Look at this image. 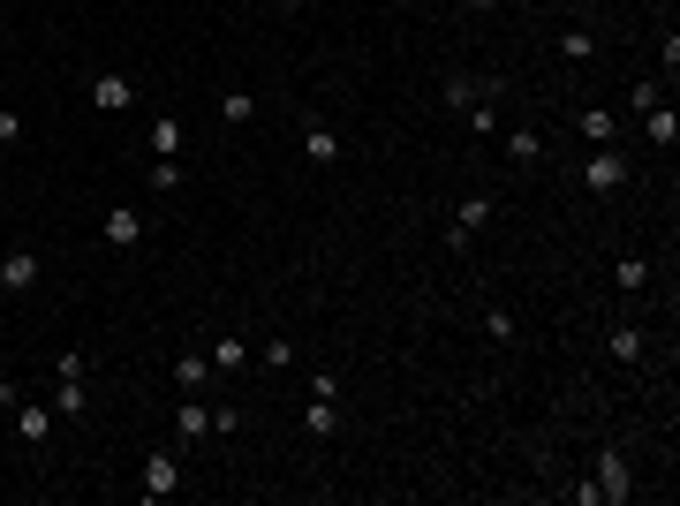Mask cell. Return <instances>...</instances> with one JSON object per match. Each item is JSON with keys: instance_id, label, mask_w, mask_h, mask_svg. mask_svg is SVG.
I'll return each instance as SVG.
<instances>
[{"instance_id": "6da1fadb", "label": "cell", "mask_w": 680, "mask_h": 506, "mask_svg": "<svg viewBox=\"0 0 680 506\" xmlns=\"http://www.w3.org/2000/svg\"><path fill=\"white\" fill-rule=\"evenodd\" d=\"M590 491H597V506H620V499L635 491V469H628V454H620V446H605V454H597Z\"/></svg>"}, {"instance_id": "7a4b0ae2", "label": "cell", "mask_w": 680, "mask_h": 506, "mask_svg": "<svg viewBox=\"0 0 680 506\" xmlns=\"http://www.w3.org/2000/svg\"><path fill=\"white\" fill-rule=\"evenodd\" d=\"M620 182H628V159H620V144H597V152L582 159V189H590V197H612Z\"/></svg>"}, {"instance_id": "3957f363", "label": "cell", "mask_w": 680, "mask_h": 506, "mask_svg": "<svg viewBox=\"0 0 680 506\" xmlns=\"http://www.w3.org/2000/svg\"><path fill=\"white\" fill-rule=\"evenodd\" d=\"M492 212H499V197H492V189H484V197H461L454 227H446V250H469V242H476V227L492 220Z\"/></svg>"}, {"instance_id": "277c9868", "label": "cell", "mask_w": 680, "mask_h": 506, "mask_svg": "<svg viewBox=\"0 0 680 506\" xmlns=\"http://www.w3.org/2000/svg\"><path fill=\"white\" fill-rule=\"evenodd\" d=\"M91 106H99V114H129V106H136V84L121 76V68H99V76H91Z\"/></svg>"}, {"instance_id": "5b68a950", "label": "cell", "mask_w": 680, "mask_h": 506, "mask_svg": "<svg viewBox=\"0 0 680 506\" xmlns=\"http://www.w3.org/2000/svg\"><path fill=\"white\" fill-rule=\"evenodd\" d=\"M38 287V250H0V295H31Z\"/></svg>"}, {"instance_id": "8992f818", "label": "cell", "mask_w": 680, "mask_h": 506, "mask_svg": "<svg viewBox=\"0 0 680 506\" xmlns=\"http://www.w3.org/2000/svg\"><path fill=\"white\" fill-rule=\"evenodd\" d=\"M182 491V461L159 446V454H144V499H174Z\"/></svg>"}, {"instance_id": "52a82bcc", "label": "cell", "mask_w": 680, "mask_h": 506, "mask_svg": "<svg viewBox=\"0 0 680 506\" xmlns=\"http://www.w3.org/2000/svg\"><path fill=\"white\" fill-rule=\"evenodd\" d=\"M197 439H212V408L182 393V408H174V446H197Z\"/></svg>"}, {"instance_id": "ba28073f", "label": "cell", "mask_w": 680, "mask_h": 506, "mask_svg": "<svg viewBox=\"0 0 680 506\" xmlns=\"http://www.w3.org/2000/svg\"><path fill=\"white\" fill-rule=\"evenodd\" d=\"M99 235L114 242V250H129V242H144V212H136V204H114V212L99 220Z\"/></svg>"}, {"instance_id": "9c48e42d", "label": "cell", "mask_w": 680, "mask_h": 506, "mask_svg": "<svg viewBox=\"0 0 680 506\" xmlns=\"http://www.w3.org/2000/svg\"><path fill=\"white\" fill-rule=\"evenodd\" d=\"M53 423H61L53 408H38V401H16V439H23V446H46V439H53Z\"/></svg>"}, {"instance_id": "30bf717a", "label": "cell", "mask_w": 680, "mask_h": 506, "mask_svg": "<svg viewBox=\"0 0 680 506\" xmlns=\"http://www.w3.org/2000/svg\"><path fill=\"white\" fill-rule=\"evenodd\" d=\"M84 408H91V386H84V378H53V416L76 423Z\"/></svg>"}, {"instance_id": "8fae6325", "label": "cell", "mask_w": 680, "mask_h": 506, "mask_svg": "<svg viewBox=\"0 0 680 506\" xmlns=\"http://www.w3.org/2000/svg\"><path fill=\"white\" fill-rule=\"evenodd\" d=\"M303 159H310V167H333V159H340V136L325 129V121H303Z\"/></svg>"}, {"instance_id": "7c38bea8", "label": "cell", "mask_w": 680, "mask_h": 506, "mask_svg": "<svg viewBox=\"0 0 680 506\" xmlns=\"http://www.w3.org/2000/svg\"><path fill=\"white\" fill-rule=\"evenodd\" d=\"M643 348H650V340L635 333V325H612V333H605V355H612V363H643Z\"/></svg>"}, {"instance_id": "4fadbf2b", "label": "cell", "mask_w": 680, "mask_h": 506, "mask_svg": "<svg viewBox=\"0 0 680 506\" xmlns=\"http://www.w3.org/2000/svg\"><path fill=\"white\" fill-rule=\"evenodd\" d=\"M643 136L658 144V152H673V144H680V121H673V106H650V114H643Z\"/></svg>"}, {"instance_id": "5bb4252c", "label": "cell", "mask_w": 680, "mask_h": 506, "mask_svg": "<svg viewBox=\"0 0 680 506\" xmlns=\"http://www.w3.org/2000/svg\"><path fill=\"white\" fill-rule=\"evenodd\" d=\"M575 129H582V144L597 152V144H612V136H620V121H612L605 106H590V114H575Z\"/></svg>"}, {"instance_id": "9a60e30c", "label": "cell", "mask_w": 680, "mask_h": 506, "mask_svg": "<svg viewBox=\"0 0 680 506\" xmlns=\"http://www.w3.org/2000/svg\"><path fill=\"white\" fill-rule=\"evenodd\" d=\"M612 287H620V295H643L650 287V257H620V265H612Z\"/></svg>"}, {"instance_id": "2e32d148", "label": "cell", "mask_w": 680, "mask_h": 506, "mask_svg": "<svg viewBox=\"0 0 680 506\" xmlns=\"http://www.w3.org/2000/svg\"><path fill=\"white\" fill-rule=\"evenodd\" d=\"M303 431H310V439H333V431H340V408L310 393V408H303Z\"/></svg>"}, {"instance_id": "e0dca14e", "label": "cell", "mask_w": 680, "mask_h": 506, "mask_svg": "<svg viewBox=\"0 0 680 506\" xmlns=\"http://www.w3.org/2000/svg\"><path fill=\"white\" fill-rule=\"evenodd\" d=\"M242 363H250V348H242L235 333H220V340H212V371H227V378H235Z\"/></svg>"}, {"instance_id": "ac0fdd59", "label": "cell", "mask_w": 680, "mask_h": 506, "mask_svg": "<svg viewBox=\"0 0 680 506\" xmlns=\"http://www.w3.org/2000/svg\"><path fill=\"white\" fill-rule=\"evenodd\" d=\"M461 129L469 136H499V99H476L469 114H461Z\"/></svg>"}, {"instance_id": "d6986e66", "label": "cell", "mask_w": 680, "mask_h": 506, "mask_svg": "<svg viewBox=\"0 0 680 506\" xmlns=\"http://www.w3.org/2000/svg\"><path fill=\"white\" fill-rule=\"evenodd\" d=\"M507 159H514V167L544 159V136H537V129H507Z\"/></svg>"}, {"instance_id": "ffe728a7", "label": "cell", "mask_w": 680, "mask_h": 506, "mask_svg": "<svg viewBox=\"0 0 680 506\" xmlns=\"http://www.w3.org/2000/svg\"><path fill=\"white\" fill-rule=\"evenodd\" d=\"M204 378H212V355H182V363H174V386L182 393H197Z\"/></svg>"}, {"instance_id": "44dd1931", "label": "cell", "mask_w": 680, "mask_h": 506, "mask_svg": "<svg viewBox=\"0 0 680 506\" xmlns=\"http://www.w3.org/2000/svg\"><path fill=\"white\" fill-rule=\"evenodd\" d=\"M152 159H182V121H152Z\"/></svg>"}, {"instance_id": "7402d4cb", "label": "cell", "mask_w": 680, "mask_h": 506, "mask_svg": "<svg viewBox=\"0 0 680 506\" xmlns=\"http://www.w3.org/2000/svg\"><path fill=\"white\" fill-rule=\"evenodd\" d=\"M560 61H597V38L582 31V23H575V31H560Z\"/></svg>"}, {"instance_id": "603a6c76", "label": "cell", "mask_w": 680, "mask_h": 506, "mask_svg": "<svg viewBox=\"0 0 680 506\" xmlns=\"http://www.w3.org/2000/svg\"><path fill=\"white\" fill-rule=\"evenodd\" d=\"M220 114H227V121H250L257 99H250V91H220Z\"/></svg>"}, {"instance_id": "cb8c5ba5", "label": "cell", "mask_w": 680, "mask_h": 506, "mask_svg": "<svg viewBox=\"0 0 680 506\" xmlns=\"http://www.w3.org/2000/svg\"><path fill=\"white\" fill-rule=\"evenodd\" d=\"M152 189H167V197H174V189H182V159H152Z\"/></svg>"}, {"instance_id": "d4e9b609", "label": "cell", "mask_w": 680, "mask_h": 506, "mask_svg": "<svg viewBox=\"0 0 680 506\" xmlns=\"http://www.w3.org/2000/svg\"><path fill=\"white\" fill-rule=\"evenodd\" d=\"M484 333H492V340H514V310L492 303V310H484Z\"/></svg>"}, {"instance_id": "484cf974", "label": "cell", "mask_w": 680, "mask_h": 506, "mask_svg": "<svg viewBox=\"0 0 680 506\" xmlns=\"http://www.w3.org/2000/svg\"><path fill=\"white\" fill-rule=\"evenodd\" d=\"M257 363H265V371H288L295 348H288V340H265V355H257Z\"/></svg>"}, {"instance_id": "4316f807", "label": "cell", "mask_w": 680, "mask_h": 506, "mask_svg": "<svg viewBox=\"0 0 680 506\" xmlns=\"http://www.w3.org/2000/svg\"><path fill=\"white\" fill-rule=\"evenodd\" d=\"M628 106H635V114H650V106H665V91H658V84H650V76H643V84H635V99H628Z\"/></svg>"}, {"instance_id": "83f0119b", "label": "cell", "mask_w": 680, "mask_h": 506, "mask_svg": "<svg viewBox=\"0 0 680 506\" xmlns=\"http://www.w3.org/2000/svg\"><path fill=\"white\" fill-rule=\"evenodd\" d=\"M16 136H23V114H8V106H0V152H8Z\"/></svg>"}, {"instance_id": "f1b7e54d", "label": "cell", "mask_w": 680, "mask_h": 506, "mask_svg": "<svg viewBox=\"0 0 680 506\" xmlns=\"http://www.w3.org/2000/svg\"><path fill=\"white\" fill-rule=\"evenodd\" d=\"M16 401H23V386H16V378H0V408L16 416Z\"/></svg>"}, {"instance_id": "f546056e", "label": "cell", "mask_w": 680, "mask_h": 506, "mask_svg": "<svg viewBox=\"0 0 680 506\" xmlns=\"http://www.w3.org/2000/svg\"><path fill=\"white\" fill-rule=\"evenodd\" d=\"M272 8H280V16H295V8H303V0H272Z\"/></svg>"}, {"instance_id": "4dcf8cb0", "label": "cell", "mask_w": 680, "mask_h": 506, "mask_svg": "<svg viewBox=\"0 0 680 506\" xmlns=\"http://www.w3.org/2000/svg\"><path fill=\"white\" fill-rule=\"evenodd\" d=\"M469 8H499V0H469Z\"/></svg>"}]
</instances>
